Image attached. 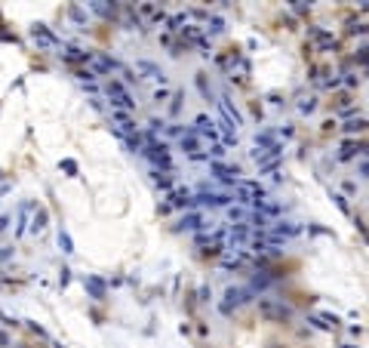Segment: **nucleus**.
Returning <instances> with one entry per match:
<instances>
[{
    "label": "nucleus",
    "instance_id": "nucleus-7",
    "mask_svg": "<svg viewBox=\"0 0 369 348\" xmlns=\"http://www.w3.org/2000/svg\"><path fill=\"white\" fill-rule=\"evenodd\" d=\"M209 173H212V176H219L221 182H228V185H237V176H240L237 167H228V163H221V160H212Z\"/></svg>",
    "mask_w": 369,
    "mask_h": 348
},
{
    "label": "nucleus",
    "instance_id": "nucleus-34",
    "mask_svg": "<svg viewBox=\"0 0 369 348\" xmlns=\"http://www.w3.org/2000/svg\"><path fill=\"white\" fill-rule=\"evenodd\" d=\"M357 62H369V50L363 46V50H357Z\"/></svg>",
    "mask_w": 369,
    "mask_h": 348
},
{
    "label": "nucleus",
    "instance_id": "nucleus-33",
    "mask_svg": "<svg viewBox=\"0 0 369 348\" xmlns=\"http://www.w3.org/2000/svg\"><path fill=\"white\" fill-rule=\"evenodd\" d=\"M360 176H366V179H369V154L360 160Z\"/></svg>",
    "mask_w": 369,
    "mask_h": 348
},
{
    "label": "nucleus",
    "instance_id": "nucleus-5",
    "mask_svg": "<svg viewBox=\"0 0 369 348\" xmlns=\"http://www.w3.org/2000/svg\"><path fill=\"white\" fill-rule=\"evenodd\" d=\"M194 204L197 207H225L231 204V194H221V191H209L206 185H203L197 191V197H194Z\"/></svg>",
    "mask_w": 369,
    "mask_h": 348
},
{
    "label": "nucleus",
    "instance_id": "nucleus-23",
    "mask_svg": "<svg viewBox=\"0 0 369 348\" xmlns=\"http://www.w3.org/2000/svg\"><path fill=\"white\" fill-rule=\"evenodd\" d=\"M154 182H157V188H163V191H169L172 188V176H169V173H154Z\"/></svg>",
    "mask_w": 369,
    "mask_h": 348
},
{
    "label": "nucleus",
    "instance_id": "nucleus-6",
    "mask_svg": "<svg viewBox=\"0 0 369 348\" xmlns=\"http://www.w3.org/2000/svg\"><path fill=\"white\" fill-rule=\"evenodd\" d=\"M249 299H252L249 290H243V287H228L225 290V305H221V311H231V308H237V305H246Z\"/></svg>",
    "mask_w": 369,
    "mask_h": 348
},
{
    "label": "nucleus",
    "instance_id": "nucleus-11",
    "mask_svg": "<svg viewBox=\"0 0 369 348\" xmlns=\"http://www.w3.org/2000/svg\"><path fill=\"white\" fill-rule=\"evenodd\" d=\"M298 231H302V228H298L295 225V222H277V225H271V237H295L298 234Z\"/></svg>",
    "mask_w": 369,
    "mask_h": 348
},
{
    "label": "nucleus",
    "instance_id": "nucleus-32",
    "mask_svg": "<svg viewBox=\"0 0 369 348\" xmlns=\"http://www.w3.org/2000/svg\"><path fill=\"white\" fill-rule=\"evenodd\" d=\"M163 99H169V90H166V86H163V90H157V93H154V102H163Z\"/></svg>",
    "mask_w": 369,
    "mask_h": 348
},
{
    "label": "nucleus",
    "instance_id": "nucleus-8",
    "mask_svg": "<svg viewBox=\"0 0 369 348\" xmlns=\"http://www.w3.org/2000/svg\"><path fill=\"white\" fill-rule=\"evenodd\" d=\"M169 207H184V210H191V207H197L194 204V194L188 188H172L169 191V204L163 207V210H169Z\"/></svg>",
    "mask_w": 369,
    "mask_h": 348
},
{
    "label": "nucleus",
    "instance_id": "nucleus-26",
    "mask_svg": "<svg viewBox=\"0 0 369 348\" xmlns=\"http://www.w3.org/2000/svg\"><path fill=\"white\" fill-rule=\"evenodd\" d=\"M59 247H62V253H74V247H71V237H68V231H59Z\"/></svg>",
    "mask_w": 369,
    "mask_h": 348
},
{
    "label": "nucleus",
    "instance_id": "nucleus-9",
    "mask_svg": "<svg viewBox=\"0 0 369 348\" xmlns=\"http://www.w3.org/2000/svg\"><path fill=\"white\" fill-rule=\"evenodd\" d=\"M219 108H221V114H225V123H228L231 130H237L240 123H243V117H240V111L234 108V105H231V99H228V96H221V99H219Z\"/></svg>",
    "mask_w": 369,
    "mask_h": 348
},
{
    "label": "nucleus",
    "instance_id": "nucleus-22",
    "mask_svg": "<svg viewBox=\"0 0 369 348\" xmlns=\"http://www.w3.org/2000/svg\"><path fill=\"white\" fill-rule=\"evenodd\" d=\"M314 321H317L320 327H326V330H335V327H338V317H335V314H317Z\"/></svg>",
    "mask_w": 369,
    "mask_h": 348
},
{
    "label": "nucleus",
    "instance_id": "nucleus-30",
    "mask_svg": "<svg viewBox=\"0 0 369 348\" xmlns=\"http://www.w3.org/2000/svg\"><path fill=\"white\" fill-rule=\"evenodd\" d=\"M179 108H182V93H176V96H172V105H169V114H179Z\"/></svg>",
    "mask_w": 369,
    "mask_h": 348
},
{
    "label": "nucleus",
    "instance_id": "nucleus-37",
    "mask_svg": "<svg viewBox=\"0 0 369 348\" xmlns=\"http://www.w3.org/2000/svg\"><path fill=\"white\" fill-rule=\"evenodd\" d=\"M9 256H13V247H3V250H0V262H3V259H9Z\"/></svg>",
    "mask_w": 369,
    "mask_h": 348
},
{
    "label": "nucleus",
    "instance_id": "nucleus-13",
    "mask_svg": "<svg viewBox=\"0 0 369 348\" xmlns=\"http://www.w3.org/2000/svg\"><path fill=\"white\" fill-rule=\"evenodd\" d=\"M34 40H40L43 46H55V43H59V40H55V34L50 31V28H43V25H34Z\"/></svg>",
    "mask_w": 369,
    "mask_h": 348
},
{
    "label": "nucleus",
    "instance_id": "nucleus-38",
    "mask_svg": "<svg viewBox=\"0 0 369 348\" xmlns=\"http://www.w3.org/2000/svg\"><path fill=\"white\" fill-rule=\"evenodd\" d=\"M335 204H338V210H342V213H351V210H348V204H345V197H335Z\"/></svg>",
    "mask_w": 369,
    "mask_h": 348
},
{
    "label": "nucleus",
    "instance_id": "nucleus-15",
    "mask_svg": "<svg viewBox=\"0 0 369 348\" xmlns=\"http://www.w3.org/2000/svg\"><path fill=\"white\" fill-rule=\"evenodd\" d=\"M252 207H256V213L261 210V213H268V216H277V213H280V204H274V200H268V197L256 200V204H252Z\"/></svg>",
    "mask_w": 369,
    "mask_h": 348
},
{
    "label": "nucleus",
    "instance_id": "nucleus-12",
    "mask_svg": "<svg viewBox=\"0 0 369 348\" xmlns=\"http://www.w3.org/2000/svg\"><path fill=\"white\" fill-rule=\"evenodd\" d=\"M203 225H206V219H203L200 213H188V216H182V222H179L182 231H197V228H203Z\"/></svg>",
    "mask_w": 369,
    "mask_h": 348
},
{
    "label": "nucleus",
    "instance_id": "nucleus-29",
    "mask_svg": "<svg viewBox=\"0 0 369 348\" xmlns=\"http://www.w3.org/2000/svg\"><path fill=\"white\" fill-rule=\"evenodd\" d=\"M92 9L99 16H114V6H108V3H92Z\"/></svg>",
    "mask_w": 369,
    "mask_h": 348
},
{
    "label": "nucleus",
    "instance_id": "nucleus-14",
    "mask_svg": "<svg viewBox=\"0 0 369 348\" xmlns=\"http://www.w3.org/2000/svg\"><path fill=\"white\" fill-rule=\"evenodd\" d=\"M139 71L145 74H151V80H160V83H166V74H163L157 65H151V62H139Z\"/></svg>",
    "mask_w": 369,
    "mask_h": 348
},
{
    "label": "nucleus",
    "instance_id": "nucleus-19",
    "mask_svg": "<svg viewBox=\"0 0 369 348\" xmlns=\"http://www.w3.org/2000/svg\"><path fill=\"white\" fill-rule=\"evenodd\" d=\"M228 219L237 222V225H246V222H249V213L240 210V207H231V210H228Z\"/></svg>",
    "mask_w": 369,
    "mask_h": 348
},
{
    "label": "nucleus",
    "instance_id": "nucleus-4",
    "mask_svg": "<svg viewBox=\"0 0 369 348\" xmlns=\"http://www.w3.org/2000/svg\"><path fill=\"white\" fill-rule=\"evenodd\" d=\"M237 200H240V204H256V200H261V197H265V188H261L258 185V182H246V179H237Z\"/></svg>",
    "mask_w": 369,
    "mask_h": 348
},
{
    "label": "nucleus",
    "instance_id": "nucleus-1",
    "mask_svg": "<svg viewBox=\"0 0 369 348\" xmlns=\"http://www.w3.org/2000/svg\"><path fill=\"white\" fill-rule=\"evenodd\" d=\"M216 62H219L221 68H225V71L231 74V80H234V77H237V80H246V77H249V62H246V59H243L240 53H231V56H219Z\"/></svg>",
    "mask_w": 369,
    "mask_h": 348
},
{
    "label": "nucleus",
    "instance_id": "nucleus-21",
    "mask_svg": "<svg viewBox=\"0 0 369 348\" xmlns=\"http://www.w3.org/2000/svg\"><path fill=\"white\" fill-rule=\"evenodd\" d=\"M311 34H314V37H317V43H320V46H323V50H329V46H335V37H332V34H329V31H311Z\"/></svg>",
    "mask_w": 369,
    "mask_h": 348
},
{
    "label": "nucleus",
    "instance_id": "nucleus-25",
    "mask_svg": "<svg viewBox=\"0 0 369 348\" xmlns=\"http://www.w3.org/2000/svg\"><path fill=\"white\" fill-rule=\"evenodd\" d=\"M126 145H129L132 151H139V154H145V145H148V142H145L142 136H126Z\"/></svg>",
    "mask_w": 369,
    "mask_h": 348
},
{
    "label": "nucleus",
    "instance_id": "nucleus-36",
    "mask_svg": "<svg viewBox=\"0 0 369 348\" xmlns=\"http://www.w3.org/2000/svg\"><path fill=\"white\" fill-rule=\"evenodd\" d=\"M277 136H283V139H289V136H293V127H280V130H277Z\"/></svg>",
    "mask_w": 369,
    "mask_h": 348
},
{
    "label": "nucleus",
    "instance_id": "nucleus-24",
    "mask_svg": "<svg viewBox=\"0 0 369 348\" xmlns=\"http://www.w3.org/2000/svg\"><path fill=\"white\" fill-rule=\"evenodd\" d=\"M314 108H317V99H314V96H308V99L302 96V99H298V111H302V114H311Z\"/></svg>",
    "mask_w": 369,
    "mask_h": 348
},
{
    "label": "nucleus",
    "instance_id": "nucleus-16",
    "mask_svg": "<svg viewBox=\"0 0 369 348\" xmlns=\"http://www.w3.org/2000/svg\"><path fill=\"white\" fill-rule=\"evenodd\" d=\"M261 311H265V314H277V317H286L289 314V308H283V305H274V302H268V299H261Z\"/></svg>",
    "mask_w": 369,
    "mask_h": 348
},
{
    "label": "nucleus",
    "instance_id": "nucleus-17",
    "mask_svg": "<svg viewBox=\"0 0 369 348\" xmlns=\"http://www.w3.org/2000/svg\"><path fill=\"white\" fill-rule=\"evenodd\" d=\"M86 290H90L95 299H105V284L99 277H86Z\"/></svg>",
    "mask_w": 369,
    "mask_h": 348
},
{
    "label": "nucleus",
    "instance_id": "nucleus-2",
    "mask_svg": "<svg viewBox=\"0 0 369 348\" xmlns=\"http://www.w3.org/2000/svg\"><path fill=\"white\" fill-rule=\"evenodd\" d=\"M105 93H108V99H111V105H114V111H132V108H135V99H132L129 93H126V86H123V83L111 80L108 86H105Z\"/></svg>",
    "mask_w": 369,
    "mask_h": 348
},
{
    "label": "nucleus",
    "instance_id": "nucleus-27",
    "mask_svg": "<svg viewBox=\"0 0 369 348\" xmlns=\"http://www.w3.org/2000/svg\"><path fill=\"white\" fill-rule=\"evenodd\" d=\"M206 31H212V34H221V31H225V22H221L219 16H212V19H209V28H206Z\"/></svg>",
    "mask_w": 369,
    "mask_h": 348
},
{
    "label": "nucleus",
    "instance_id": "nucleus-39",
    "mask_svg": "<svg viewBox=\"0 0 369 348\" xmlns=\"http://www.w3.org/2000/svg\"><path fill=\"white\" fill-rule=\"evenodd\" d=\"M6 222H9L6 216H0V231H3V228H6Z\"/></svg>",
    "mask_w": 369,
    "mask_h": 348
},
{
    "label": "nucleus",
    "instance_id": "nucleus-18",
    "mask_svg": "<svg viewBox=\"0 0 369 348\" xmlns=\"http://www.w3.org/2000/svg\"><path fill=\"white\" fill-rule=\"evenodd\" d=\"M342 130H345V133H366V130H369V120H363V117H357V120H348Z\"/></svg>",
    "mask_w": 369,
    "mask_h": 348
},
{
    "label": "nucleus",
    "instance_id": "nucleus-40",
    "mask_svg": "<svg viewBox=\"0 0 369 348\" xmlns=\"http://www.w3.org/2000/svg\"><path fill=\"white\" fill-rule=\"evenodd\" d=\"M0 345H6V336L3 333H0Z\"/></svg>",
    "mask_w": 369,
    "mask_h": 348
},
{
    "label": "nucleus",
    "instance_id": "nucleus-35",
    "mask_svg": "<svg viewBox=\"0 0 369 348\" xmlns=\"http://www.w3.org/2000/svg\"><path fill=\"white\" fill-rule=\"evenodd\" d=\"M351 34H369V25H354Z\"/></svg>",
    "mask_w": 369,
    "mask_h": 348
},
{
    "label": "nucleus",
    "instance_id": "nucleus-31",
    "mask_svg": "<svg viewBox=\"0 0 369 348\" xmlns=\"http://www.w3.org/2000/svg\"><path fill=\"white\" fill-rule=\"evenodd\" d=\"M62 170H65V173H71V176H74V173H77V163H74V160H62Z\"/></svg>",
    "mask_w": 369,
    "mask_h": 348
},
{
    "label": "nucleus",
    "instance_id": "nucleus-3",
    "mask_svg": "<svg viewBox=\"0 0 369 348\" xmlns=\"http://www.w3.org/2000/svg\"><path fill=\"white\" fill-rule=\"evenodd\" d=\"M145 157H151L163 173H169L172 170V157H169V148L163 142H148L145 145Z\"/></svg>",
    "mask_w": 369,
    "mask_h": 348
},
{
    "label": "nucleus",
    "instance_id": "nucleus-28",
    "mask_svg": "<svg viewBox=\"0 0 369 348\" xmlns=\"http://www.w3.org/2000/svg\"><path fill=\"white\" fill-rule=\"evenodd\" d=\"M46 225V210H37V216H34V222H31V228L34 231H40Z\"/></svg>",
    "mask_w": 369,
    "mask_h": 348
},
{
    "label": "nucleus",
    "instance_id": "nucleus-20",
    "mask_svg": "<svg viewBox=\"0 0 369 348\" xmlns=\"http://www.w3.org/2000/svg\"><path fill=\"white\" fill-rule=\"evenodd\" d=\"M62 59L65 62H90L92 56L90 53H80V50H68V53H62Z\"/></svg>",
    "mask_w": 369,
    "mask_h": 348
},
{
    "label": "nucleus",
    "instance_id": "nucleus-10",
    "mask_svg": "<svg viewBox=\"0 0 369 348\" xmlns=\"http://www.w3.org/2000/svg\"><path fill=\"white\" fill-rule=\"evenodd\" d=\"M92 74H108V71H120V65L111 56H92Z\"/></svg>",
    "mask_w": 369,
    "mask_h": 348
}]
</instances>
